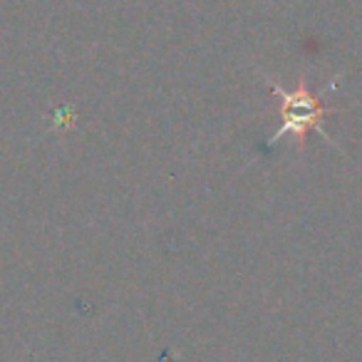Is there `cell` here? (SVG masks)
Instances as JSON below:
<instances>
[{"instance_id":"obj_1","label":"cell","mask_w":362,"mask_h":362,"mask_svg":"<svg viewBox=\"0 0 362 362\" xmlns=\"http://www.w3.org/2000/svg\"><path fill=\"white\" fill-rule=\"evenodd\" d=\"M273 92L283 100V105H281L283 127L276 134V139H281L283 134L303 136L308 129H317L320 134H325L317 124H320V119L327 115V110L310 95V92H308L305 85H300L293 92L281 90L278 85H273Z\"/></svg>"}]
</instances>
